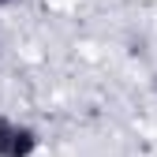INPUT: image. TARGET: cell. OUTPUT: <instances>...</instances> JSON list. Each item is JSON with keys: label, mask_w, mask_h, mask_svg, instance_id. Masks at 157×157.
Masks as SVG:
<instances>
[{"label": "cell", "mask_w": 157, "mask_h": 157, "mask_svg": "<svg viewBox=\"0 0 157 157\" xmlns=\"http://www.w3.org/2000/svg\"><path fill=\"white\" fill-rule=\"evenodd\" d=\"M37 150V131L0 116V157H30Z\"/></svg>", "instance_id": "1"}, {"label": "cell", "mask_w": 157, "mask_h": 157, "mask_svg": "<svg viewBox=\"0 0 157 157\" xmlns=\"http://www.w3.org/2000/svg\"><path fill=\"white\" fill-rule=\"evenodd\" d=\"M8 4H15V0H0V8H8Z\"/></svg>", "instance_id": "2"}]
</instances>
